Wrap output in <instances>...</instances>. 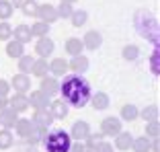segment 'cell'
<instances>
[{"instance_id": "4dcf8cb0", "label": "cell", "mask_w": 160, "mask_h": 152, "mask_svg": "<svg viewBox=\"0 0 160 152\" xmlns=\"http://www.w3.org/2000/svg\"><path fill=\"white\" fill-rule=\"evenodd\" d=\"M156 115H158V107H156V105H150V107H146V109L142 111V117L146 119V121L156 119Z\"/></svg>"}, {"instance_id": "484cf974", "label": "cell", "mask_w": 160, "mask_h": 152, "mask_svg": "<svg viewBox=\"0 0 160 152\" xmlns=\"http://www.w3.org/2000/svg\"><path fill=\"white\" fill-rule=\"evenodd\" d=\"M49 68H52L53 74H66L68 64H66V60H62V58H56V60H53V62L49 64Z\"/></svg>"}, {"instance_id": "e575fe53", "label": "cell", "mask_w": 160, "mask_h": 152, "mask_svg": "<svg viewBox=\"0 0 160 152\" xmlns=\"http://www.w3.org/2000/svg\"><path fill=\"white\" fill-rule=\"evenodd\" d=\"M21 8L25 10V14H27V17H33V14L37 13V4H35L33 0H27V2H25V4L21 6Z\"/></svg>"}, {"instance_id": "603a6c76", "label": "cell", "mask_w": 160, "mask_h": 152, "mask_svg": "<svg viewBox=\"0 0 160 152\" xmlns=\"http://www.w3.org/2000/svg\"><path fill=\"white\" fill-rule=\"evenodd\" d=\"M47 70H49V64H47L43 58H41V60H37V62H33V68H31V72H33L35 76H41V78L47 74Z\"/></svg>"}, {"instance_id": "8fae6325", "label": "cell", "mask_w": 160, "mask_h": 152, "mask_svg": "<svg viewBox=\"0 0 160 152\" xmlns=\"http://www.w3.org/2000/svg\"><path fill=\"white\" fill-rule=\"evenodd\" d=\"M132 142H133L132 134H127V132L115 134V146H117L119 150H129V148H132Z\"/></svg>"}, {"instance_id": "ab89813d", "label": "cell", "mask_w": 160, "mask_h": 152, "mask_svg": "<svg viewBox=\"0 0 160 152\" xmlns=\"http://www.w3.org/2000/svg\"><path fill=\"white\" fill-rule=\"evenodd\" d=\"M25 2H27V0H12L10 4H12V6H19V8H21V6H23Z\"/></svg>"}, {"instance_id": "83f0119b", "label": "cell", "mask_w": 160, "mask_h": 152, "mask_svg": "<svg viewBox=\"0 0 160 152\" xmlns=\"http://www.w3.org/2000/svg\"><path fill=\"white\" fill-rule=\"evenodd\" d=\"M70 17H72V25H74V27H82V25L86 23V17H88V14H86L84 10H74Z\"/></svg>"}, {"instance_id": "9c48e42d", "label": "cell", "mask_w": 160, "mask_h": 152, "mask_svg": "<svg viewBox=\"0 0 160 152\" xmlns=\"http://www.w3.org/2000/svg\"><path fill=\"white\" fill-rule=\"evenodd\" d=\"M49 115H53V117H58V119H64L68 115V105H66V101H53L52 105H49Z\"/></svg>"}, {"instance_id": "44dd1931", "label": "cell", "mask_w": 160, "mask_h": 152, "mask_svg": "<svg viewBox=\"0 0 160 152\" xmlns=\"http://www.w3.org/2000/svg\"><path fill=\"white\" fill-rule=\"evenodd\" d=\"M6 53H8L10 58H21V56H25V52H23V43H19L17 39H14V41H10L8 45H6Z\"/></svg>"}, {"instance_id": "30bf717a", "label": "cell", "mask_w": 160, "mask_h": 152, "mask_svg": "<svg viewBox=\"0 0 160 152\" xmlns=\"http://www.w3.org/2000/svg\"><path fill=\"white\" fill-rule=\"evenodd\" d=\"M49 124H52V115L47 113L45 109H37V113H35V117H33V125L47 129V128H49Z\"/></svg>"}, {"instance_id": "e0dca14e", "label": "cell", "mask_w": 160, "mask_h": 152, "mask_svg": "<svg viewBox=\"0 0 160 152\" xmlns=\"http://www.w3.org/2000/svg\"><path fill=\"white\" fill-rule=\"evenodd\" d=\"M29 103H33V107H37V109H45L47 103H49V97H45L41 90H35L29 99Z\"/></svg>"}, {"instance_id": "f35d334b", "label": "cell", "mask_w": 160, "mask_h": 152, "mask_svg": "<svg viewBox=\"0 0 160 152\" xmlns=\"http://www.w3.org/2000/svg\"><path fill=\"white\" fill-rule=\"evenodd\" d=\"M152 72H154V74H158V52L152 53Z\"/></svg>"}, {"instance_id": "7a4b0ae2", "label": "cell", "mask_w": 160, "mask_h": 152, "mask_svg": "<svg viewBox=\"0 0 160 152\" xmlns=\"http://www.w3.org/2000/svg\"><path fill=\"white\" fill-rule=\"evenodd\" d=\"M43 146L47 152H70L72 138L64 129H56V132L43 136Z\"/></svg>"}, {"instance_id": "6da1fadb", "label": "cell", "mask_w": 160, "mask_h": 152, "mask_svg": "<svg viewBox=\"0 0 160 152\" xmlns=\"http://www.w3.org/2000/svg\"><path fill=\"white\" fill-rule=\"evenodd\" d=\"M60 90H62V95H64V99H66V103L72 105V107H76V109L88 105L90 97H92L90 95L88 82H86L82 76H78V74L66 76L64 82L60 84Z\"/></svg>"}, {"instance_id": "d4e9b609", "label": "cell", "mask_w": 160, "mask_h": 152, "mask_svg": "<svg viewBox=\"0 0 160 152\" xmlns=\"http://www.w3.org/2000/svg\"><path fill=\"white\" fill-rule=\"evenodd\" d=\"M138 115H140V113H138V107H136V105H123V107H121V117L127 119V121L136 119Z\"/></svg>"}, {"instance_id": "74e56055", "label": "cell", "mask_w": 160, "mask_h": 152, "mask_svg": "<svg viewBox=\"0 0 160 152\" xmlns=\"http://www.w3.org/2000/svg\"><path fill=\"white\" fill-rule=\"evenodd\" d=\"M8 90H10L8 82H6V80H2V78H0V97H6V95H8Z\"/></svg>"}, {"instance_id": "7402d4cb", "label": "cell", "mask_w": 160, "mask_h": 152, "mask_svg": "<svg viewBox=\"0 0 160 152\" xmlns=\"http://www.w3.org/2000/svg\"><path fill=\"white\" fill-rule=\"evenodd\" d=\"M132 148L136 152H150L152 144H150V140H148V138H136L132 142Z\"/></svg>"}, {"instance_id": "4fadbf2b", "label": "cell", "mask_w": 160, "mask_h": 152, "mask_svg": "<svg viewBox=\"0 0 160 152\" xmlns=\"http://www.w3.org/2000/svg\"><path fill=\"white\" fill-rule=\"evenodd\" d=\"M14 121H17V111L10 107V109H0V124L4 125V128H10V125H14Z\"/></svg>"}, {"instance_id": "7c38bea8", "label": "cell", "mask_w": 160, "mask_h": 152, "mask_svg": "<svg viewBox=\"0 0 160 152\" xmlns=\"http://www.w3.org/2000/svg\"><path fill=\"white\" fill-rule=\"evenodd\" d=\"M10 105H12V109L17 111V113H21V111H27L29 109V99L25 95H21V93H17V95L12 97V99H10Z\"/></svg>"}, {"instance_id": "277c9868", "label": "cell", "mask_w": 160, "mask_h": 152, "mask_svg": "<svg viewBox=\"0 0 160 152\" xmlns=\"http://www.w3.org/2000/svg\"><path fill=\"white\" fill-rule=\"evenodd\" d=\"M35 17H39V19H41L43 23H47V25L60 19V17H58V10L53 8V6H49V4H41V6H37V13H35Z\"/></svg>"}, {"instance_id": "2e32d148", "label": "cell", "mask_w": 160, "mask_h": 152, "mask_svg": "<svg viewBox=\"0 0 160 152\" xmlns=\"http://www.w3.org/2000/svg\"><path fill=\"white\" fill-rule=\"evenodd\" d=\"M14 125H17V134L21 138H27L31 134V129H33V121H29V119H17Z\"/></svg>"}, {"instance_id": "4316f807", "label": "cell", "mask_w": 160, "mask_h": 152, "mask_svg": "<svg viewBox=\"0 0 160 152\" xmlns=\"http://www.w3.org/2000/svg\"><path fill=\"white\" fill-rule=\"evenodd\" d=\"M31 68H33V58H31V56H21L19 58V70H21V74L31 72Z\"/></svg>"}, {"instance_id": "cb8c5ba5", "label": "cell", "mask_w": 160, "mask_h": 152, "mask_svg": "<svg viewBox=\"0 0 160 152\" xmlns=\"http://www.w3.org/2000/svg\"><path fill=\"white\" fill-rule=\"evenodd\" d=\"M29 29H31V35H37V37H45V35L49 33V25L43 23V21L35 23L33 27H29Z\"/></svg>"}, {"instance_id": "d590c367", "label": "cell", "mask_w": 160, "mask_h": 152, "mask_svg": "<svg viewBox=\"0 0 160 152\" xmlns=\"http://www.w3.org/2000/svg\"><path fill=\"white\" fill-rule=\"evenodd\" d=\"M92 152H113V146L107 144V142H99L97 146L92 148Z\"/></svg>"}, {"instance_id": "9a60e30c", "label": "cell", "mask_w": 160, "mask_h": 152, "mask_svg": "<svg viewBox=\"0 0 160 152\" xmlns=\"http://www.w3.org/2000/svg\"><path fill=\"white\" fill-rule=\"evenodd\" d=\"M12 86L17 93H21V95H25L29 90V76L27 74H17L12 78Z\"/></svg>"}, {"instance_id": "60d3db41", "label": "cell", "mask_w": 160, "mask_h": 152, "mask_svg": "<svg viewBox=\"0 0 160 152\" xmlns=\"http://www.w3.org/2000/svg\"><path fill=\"white\" fill-rule=\"evenodd\" d=\"M4 107H6V99H4V97H0V109H4Z\"/></svg>"}, {"instance_id": "f1b7e54d", "label": "cell", "mask_w": 160, "mask_h": 152, "mask_svg": "<svg viewBox=\"0 0 160 152\" xmlns=\"http://www.w3.org/2000/svg\"><path fill=\"white\" fill-rule=\"evenodd\" d=\"M12 146V134L8 132V129H2L0 132V148L2 150H6V148Z\"/></svg>"}, {"instance_id": "ac0fdd59", "label": "cell", "mask_w": 160, "mask_h": 152, "mask_svg": "<svg viewBox=\"0 0 160 152\" xmlns=\"http://www.w3.org/2000/svg\"><path fill=\"white\" fill-rule=\"evenodd\" d=\"M14 37H17V41L19 43H27V41H31V37H33V35H31V29L27 27V25H19V27H17V31H14Z\"/></svg>"}, {"instance_id": "8d00e7d4", "label": "cell", "mask_w": 160, "mask_h": 152, "mask_svg": "<svg viewBox=\"0 0 160 152\" xmlns=\"http://www.w3.org/2000/svg\"><path fill=\"white\" fill-rule=\"evenodd\" d=\"M146 132L150 134V136H154V138L158 136V121H156V119H152V121H150V125H148Z\"/></svg>"}, {"instance_id": "52a82bcc", "label": "cell", "mask_w": 160, "mask_h": 152, "mask_svg": "<svg viewBox=\"0 0 160 152\" xmlns=\"http://www.w3.org/2000/svg\"><path fill=\"white\" fill-rule=\"evenodd\" d=\"M58 90H60V84H58L56 78H47V76H43L41 80V93L45 97H56Z\"/></svg>"}, {"instance_id": "1f68e13d", "label": "cell", "mask_w": 160, "mask_h": 152, "mask_svg": "<svg viewBox=\"0 0 160 152\" xmlns=\"http://www.w3.org/2000/svg\"><path fill=\"white\" fill-rule=\"evenodd\" d=\"M138 56H140V49H138L136 45H127V48L123 49V58H125V60H138Z\"/></svg>"}, {"instance_id": "5b68a950", "label": "cell", "mask_w": 160, "mask_h": 152, "mask_svg": "<svg viewBox=\"0 0 160 152\" xmlns=\"http://www.w3.org/2000/svg\"><path fill=\"white\" fill-rule=\"evenodd\" d=\"M88 134H90V128H88V124H86V121H76V124L72 125V136H70V138L82 142V140L88 138Z\"/></svg>"}, {"instance_id": "f546056e", "label": "cell", "mask_w": 160, "mask_h": 152, "mask_svg": "<svg viewBox=\"0 0 160 152\" xmlns=\"http://www.w3.org/2000/svg\"><path fill=\"white\" fill-rule=\"evenodd\" d=\"M12 14V4L8 0H0V19H8Z\"/></svg>"}, {"instance_id": "b9f144b4", "label": "cell", "mask_w": 160, "mask_h": 152, "mask_svg": "<svg viewBox=\"0 0 160 152\" xmlns=\"http://www.w3.org/2000/svg\"><path fill=\"white\" fill-rule=\"evenodd\" d=\"M62 2H70V4H72V2H74V0H62Z\"/></svg>"}, {"instance_id": "8992f818", "label": "cell", "mask_w": 160, "mask_h": 152, "mask_svg": "<svg viewBox=\"0 0 160 152\" xmlns=\"http://www.w3.org/2000/svg\"><path fill=\"white\" fill-rule=\"evenodd\" d=\"M35 52L39 58H47L53 52V41L49 37H39V41L35 43Z\"/></svg>"}, {"instance_id": "d6986e66", "label": "cell", "mask_w": 160, "mask_h": 152, "mask_svg": "<svg viewBox=\"0 0 160 152\" xmlns=\"http://www.w3.org/2000/svg\"><path fill=\"white\" fill-rule=\"evenodd\" d=\"M88 103H92L94 109H107L109 107V97L105 95V93H97L94 97H90Z\"/></svg>"}, {"instance_id": "ffe728a7", "label": "cell", "mask_w": 160, "mask_h": 152, "mask_svg": "<svg viewBox=\"0 0 160 152\" xmlns=\"http://www.w3.org/2000/svg\"><path fill=\"white\" fill-rule=\"evenodd\" d=\"M82 41L80 39H76V37H72V39H68L66 41V52L70 53V56H80V52H82Z\"/></svg>"}, {"instance_id": "5bb4252c", "label": "cell", "mask_w": 160, "mask_h": 152, "mask_svg": "<svg viewBox=\"0 0 160 152\" xmlns=\"http://www.w3.org/2000/svg\"><path fill=\"white\" fill-rule=\"evenodd\" d=\"M68 68H72L74 72H86L88 70V60H86L84 56H72Z\"/></svg>"}, {"instance_id": "3957f363", "label": "cell", "mask_w": 160, "mask_h": 152, "mask_svg": "<svg viewBox=\"0 0 160 152\" xmlns=\"http://www.w3.org/2000/svg\"><path fill=\"white\" fill-rule=\"evenodd\" d=\"M121 132V121L117 117H105L101 124V134L103 136H115Z\"/></svg>"}, {"instance_id": "ba28073f", "label": "cell", "mask_w": 160, "mask_h": 152, "mask_svg": "<svg viewBox=\"0 0 160 152\" xmlns=\"http://www.w3.org/2000/svg\"><path fill=\"white\" fill-rule=\"evenodd\" d=\"M103 43V37H101V33H97V31H88V33L84 35V39H82V45H84L86 49H97Z\"/></svg>"}, {"instance_id": "d6a6232c", "label": "cell", "mask_w": 160, "mask_h": 152, "mask_svg": "<svg viewBox=\"0 0 160 152\" xmlns=\"http://www.w3.org/2000/svg\"><path fill=\"white\" fill-rule=\"evenodd\" d=\"M12 35V27L8 23H0V41H6Z\"/></svg>"}, {"instance_id": "836d02e7", "label": "cell", "mask_w": 160, "mask_h": 152, "mask_svg": "<svg viewBox=\"0 0 160 152\" xmlns=\"http://www.w3.org/2000/svg\"><path fill=\"white\" fill-rule=\"evenodd\" d=\"M56 10H58V17H64V19H66V17H70V14L74 13V10H72V6H70V2H62Z\"/></svg>"}]
</instances>
